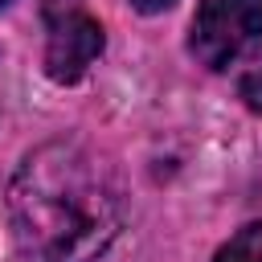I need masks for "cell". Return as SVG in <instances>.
Segmentation results:
<instances>
[{
  "instance_id": "1",
  "label": "cell",
  "mask_w": 262,
  "mask_h": 262,
  "mask_svg": "<svg viewBox=\"0 0 262 262\" xmlns=\"http://www.w3.org/2000/svg\"><path fill=\"white\" fill-rule=\"evenodd\" d=\"M8 221L29 262H94L123 229L119 176L94 147L49 139L16 164Z\"/></svg>"
},
{
  "instance_id": "2",
  "label": "cell",
  "mask_w": 262,
  "mask_h": 262,
  "mask_svg": "<svg viewBox=\"0 0 262 262\" xmlns=\"http://www.w3.org/2000/svg\"><path fill=\"white\" fill-rule=\"evenodd\" d=\"M258 33H262V0H201L188 45L209 70H225Z\"/></svg>"
},
{
  "instance_id": "3",
  "label": "cell",
  "mask_w": 262,
  "mask_h": 262,
  "mask_svg": "<svg viewBox=\"0 0 262 262\" xmlns=\"http://www.w3.org/2000/svg\"><path fill=\"white\" fill-rule=\"evenodd\" d=\"M102 53V25L86 12H61L49 20L45 41V74L53 82H78L90 61Z\"/></svg>"
},
{
  "instance_id": "4",
  "label": "cell",
  "mask_w": 262,
  "mask_h": 262,
  "mask_svg": "<svg viewBox=\"0 0 262 262\" xmlns=\"http://www.w3.org/2000/svg\"><path fill=\"white\" fill-rule=\"evenodd\" d=\"M213 262H262V221L237 229V233L217 250Z\"/></svg>"
},
{
  "instance_id": "5",
  "label": "cell",
  "mask_w": 262,
  "mask_h": 262,
  "mask_svg": "<svg viewBox=\"0 0 262 262\" xmlns=\"http://www.w3.org/2000/svg\"><path fill=\"white\" fill-rule=\"evenodd\" d=\"M237 94L246 98L250 111L262 115V49H254V53L242 61V70H237Z\"/></svg>"
},
{
  "instance_id": "6",
  "label": "cell",
  "mask_w": 262,
  "mask_h": 262,
  "mask_svg": "<svg viewBox=\"0 0 262 262\" xmlns=\"http://www.w3.org/2000/svg\"><path fill=\"white\" fill-rule=\"evenodd\" d=\"M139 12H164V8H172L176 0H131Z\"/></svg>"
},
{
  "instance_id": "7",
  "label": "cell",
  "mask_w": 262,
  "mask_h": 262,
  "mask_svg": "<svg viewBox=\"0 0 262 262\" xmlns=\"http://www.w3.org/2000/svg\"><path fill=\"white\" fill-rule=\"evenodd\" d=\"M0 4H8V0H0Z\"/></svg>"
}]
</instances>
